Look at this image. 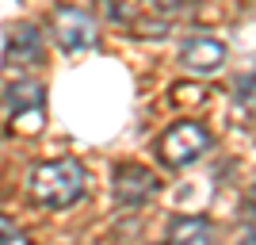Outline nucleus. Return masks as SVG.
<instances>
[{
  "instance_id": "nucleus-1",
  "label": "nucleus",
  "mask_w": 256,
  "mask_h": 245,
  "mask_svg": "<svg viewBox=\"0 0 256 245\" xmlns=\"http://www.w3.org/2000/svg\"><path fill=\"white\" fill-rule=\"evenodd\" d=\"M88 188V172L76 157H58V161H42L27 172V195L38 207L50 211H65L73 207Z\"/></svg>"
},
{
  "instance_id": "nucleus-2",
  "label": "nucleus",
  "mask_w": 256,
  "mask_h": 245,
  "mask_svg": "<svg viewBox=\"0 0 256 245\" xmlns=\"http://www.w3.org/2000/svg\"><path fill=\"white\" fill-rule=\"evenodd\" d=\"M206 149H210V130L203 123H176L157 142V153L168 169H192L195 161H203Z\"/></svg>"
},
{
  "instance_id": "nucleus-3",
  "label": "nucleus",
  "mask_w": 256,
  "mask_h": 245,
  "mask_svg": "<svg viewBox=\"0 0 256 245\" xmlns=\"http://www.w3.org/2000/svg\"><path fill=\"white\" fill-rule=\"evenodd\" d=\"M50 27H54L58 46L69 50V54L92 50V46L100 43V31H96V23H92V16H88L84 8H73V4H58V8H54Z\"/></svg>"
},
{
  "instance_id": "nucleus-4",
  "label": "nucleus",
  "mask_w": 256,
  "mask_h": 245,
  "mask_svg": "<svg viewBox=\"0 0 256 245\" xmlns=\"http://www.w3.org/2000/svg\"><path fill=\"white\" fill-rule=\"evenodd\" d=\"M111 192H115V203H122V207H138V203H146L150 195H157L160 180L153 176L146 165H134V161H126V165H115V176H111Z\"/></svg>"
},
{
  "instance_id": "nucleus-5",
  "label": "nucleus",
  "mask_w": 256,
  "mask_h": 245,
  "mask_svg": "<svg viewBox=\"0 0 256 245\" xmlns=\"http://www.w3.org/2000/svg\"><path fill=\"white\" fill-rule=\"evenodd\" d=\"M176 62H180V69H188V73L210 77L226 65V46L218 43V39H210V35H195V39H188V43L180 46Z\"/></svg>"
},
{
  "instance_id": "nucleus-6",
  "label": "nucleus",
  "mask_w": 256,
  "mask_h": 245,
  "mask_svg": "<svg viewBox=\"0 0 256 245\" xmlns=\"http://www.w3.org/2000/svg\"><path fill=\"white\" fill-rule=\"evenodd\" d=\"M4 58L12 65H34L42 62V35L34 23H12L4 31Z\"/></svg>"
},
{
  "instance_id": "nucleus-7",
  "label": "nucleus",
  "mask_w": 256,
  "mask_h": 245,
  "mask_svg": "<svg viewBox=\"0 0 256 245\" xmlns=\"http://www.w3.org/2000/svg\"><path fill=\"white\" fill-rule=\"evenodd\" d=\"M164 245H214V226L203 214H180L168 222Z\"/></svg>"
},
{
  "instance_id": "nucleus-8",
  "label": "nucleus",
  "mask_w": 256,
  "mask_h": 245,
  "mask_svg": "<svg viewBox=\"0 0 256 245\" xmlns=\"http://www.w3.org/2000/svg\"><path fill=\"white\" fill-rule=\"evenodd\" d=\"M42 100L46 96H42V85H38V81H16V85L4 92V111L20 123L27 111H31V115L42 111Z\"/></svg>"
},
{
  "instance_id": "nucleus-9",
  "label": "nucleus",
  "mask_w": 256,
  "mask_h": 245,
  "mask_svg": "<svg viewBox=\"0 0 256 245\" xmlns=\"http://www.w3.org/2000/svg\"><path fill=\"white\" fill-rule=\"evenodd\" d=\"M234 107H245V119H252V73L237 77V92H234Z\"/></svg>"
},
{
  "instance_id": "nucleus-10",
  "label": "nucleus",
  "mask_w": 256,
  "mask_h": 245,
  "mask_svg": "<svg viewBox=\"0 0 256 245\" xmlns=\"http://www.w3.org/2000/svg\"><path fill=\"white\" fill-rule=\"evenodd\" d=\"M0 245H31V241H27V237H23L8 218H0Z\"/></svg>"
},
{
  "instance_id": "nucleus-11",
  "label": "nucleus",
  "mask_w": 256,
  "mask_h": 245,
  "mask_svg": "<svg viewBox=\"0 0 256 245\" xmlns=\"http://www.w3.org/2000/svg\"><path fill=\"white\" fill-rule=\"evenodd\" d=\"M146 4H150L153 12H160V16H172V12H180L188 0H146Z\"/></svg>"
},
{
  "instance_id": "nucleus-12",
  "label": "nucleus",
  "mask_w": 256,
  "mask_h": 245,
  "mask_svg": "<svg viewBox=\"0 0 256 245\" xmlns=\"http://www.w3.org/2000/svg\"><path fill=\"white\" fill-rule=\"evenodd\" d=\"M237 245H252V214L245 218V234H241V241H237Z\"/></svg>"
}]
</instances>
